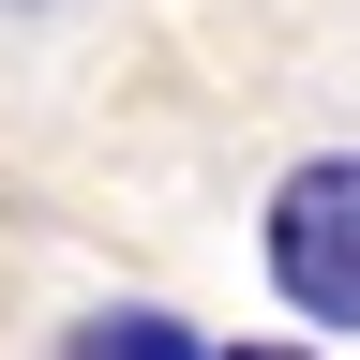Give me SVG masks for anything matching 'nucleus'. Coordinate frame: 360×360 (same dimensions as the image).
<instances>
[{
  "label": "nucleus",
  "instance_id": "7ed1b4c3",
  "mask_svg": "<svg viewBox=\"0 0 360 360\" xmlns=\"http://www.w3.org/2000/svg\"><path fill=\"white\" fill-rule=\"evenodd\" d=\"M225 360H285V345H225Z\"/></svg>",
  "mask_w": 360,
  "mask_h": 360
},
{
  "label": "nucleus",
  "instance_id": "f257e3e1",
  "mask_svg": "<svg viewBox=\"0 0 360 360\" xmlns=\"http://www.w3.org/2000/svg\"><path fill=\"white\" fill-rule=\"evenodd\" d=\"M270 285L315 330H360V150L285 165V195H270Z\"/></svg>",
  "mask_w": 360,
  "mask_h": 360
},
{
  "label": "nucleus",
  "instance_id": "f03ea898",
  "mask_svg": "<svg viewBox=\"0 0 360 360\" xmlns=\"http://www.w3.org/2000/svg\"><path fill=\"white\" fill-rule=\"evenodd\" d=\"M60 360H195V330H180V315H90Z\"/></svg>",
  "mask_w": 360,
  "mask_h": 360
}]
</instances>
